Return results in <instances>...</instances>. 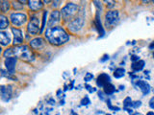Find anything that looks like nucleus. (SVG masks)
Here are the masks:
<instances>
[{"label":"nucleus","mask_w":154,"mask_h":115,"mask_svg":"<svg viewBox=\"0 0 154 115\" xmlns=\"http://www.w3.org/2000/svg\"><path fill=\"white\" fill-rule=\"evenodd\" d=\"M144 64H146L144 61H142V59H139V61L134 62L132 63V65H131V68H132V70H133V71H135V72H139V71H141L142 69L144 67Z\"/></svg>","instance_id":"nucleus-17"},{"label":"nucleus","mask_w":154,"mask_h":115,"mask_svg":"<svg viewBox=\"0 0 154 115\" xmlns=\"http://www.w3.org/2000/svg\"><path fill=\"white\" fill-rule=\"evenodd\" d=\"M85 87H86V88H87V89L89 90V92H90V93H93V92L96 91V89H94L93 87L90 86V85H85Z\"/></svg>","instance_id":"nucleus-30"},{"label":"nucleus","mask_w":154,"mask_h":115,"mask_svg":"<svg viewBox=\"0 0 154 115\" xmlns=\"http://www.w3.org/2000/svg\"><path fill=\"white\" fill-rule=\"evenodd\" d=\"M12 32L13 34V36H15V39H13V44H15V46L20 45L22 43V41H23V35H22L21 30L17 28H12Z\"/></svg>","instance_id":"nucleus-9"},{"label":"nucleus","mask_w":154,"mask_h":115,"mask_svg":"<svg viewBox=\"0 0 154 115\" xmlns=\"http://www.w3.org/2000/svg\"><path fill=\"white\" fill-rule=\"evenodd\" d=\"M28 7L34 12L42 10L43 7V2L42 0H28Z\"/></svg>","instance_id":"nucleus-10"},{"label":"nucleus","mask_w":154,"mask_h":115,"mask_svg":"<svg viewBox=\"0 0 154 115\" xmlns=\"http://www.w3.org/2000/svg\"><path fill=\"white\" fill-rule=\"evenodd\" d=\"M141 105H142V102H141V101H136V102H133V103H132V108H138L139 107H141Z\"/></svg>","instance_id":"nucleus-29"},{"label":"nucleus","mask_w":154,"mask_h":115,"mask_svg":"<svg viewBox=\"0 0 154 115\" xmlns=\"http://www.w3.org/2000/svg\"><path fill=\"white\" fill-rule=\"evenodd\" d=\"M45 38L48 40V42H50L51 44L60 46L67 42V40L70 39V36L62 27L55 26L50 27L46 30Z\"/></svg>","instance_id":"nucleus-1"},{"label":"nucleus","mask_w":154,"mask_h":115,"mask_svg":"<svg viewBox=\"0 0 154 115\" xmlns=\"http://www.w3.org/2000/svg\"><path fill=\"white\" fill-rule=\"evenodd\" d=\"M108 107H109L111 109H114V110H120V108H117V107H113V105H111V103L110 101H108Z\"/></svg>","instance_id":"nucleus-31"},{"label":"nucleus","mask_w":154,"mask_h":115,"mask_svg":"<svg viewBox=\"0 0 154 115\" xmlns=\"http://www.w3.org/2000/svg\"><path fill=\"white\" fill-rule=\"evenodd\" d=\"M10 9V3L8 0H1V11L3 13H6Z\"/></svg>","instance_id":"nucleus-22"},{"label":"nucleus","mask_w":154,"mask_h":115,"mask_svg":"<svg viewBox=\"0 0 154 115\" xmlns=\"http://www.w3.org/2000/svg\"><path fill=\"white\" fill-rule=\"evenodd\" d=\"M152 2H153V3H154V0H152Z\"/></svg>","instance_id":"nucleus-43"},{"label":"nucleus","mask_w":154,"mask_h":115,"mask_svg":"<svg viewBox=\"0 0 154 115\" xmlns=\"http://www.w3.org/2000/svg\"><path fill=\"white\" fill-rule=\"evenodd\" d=\"M153 57H154V53H153Z\"/></svg>","instance_id":"nucleus-45"},{"label":"nucleus","mask_w":154,"mask_h":115,"mask_svg":"<svg viewBox=\"0 0 154 115\" xmlns=\"http://www.w3.org/2000/svg\"><path fill=\"white\" fill-rule=\"evenodd\" d=\"M93 75L92 74V73H87V74L85 75L84 80H85V82H90V81L93 80Z\"/></svg>","instance_id":"nucleus-27"},{"label":"nucleus","mask_w":154,"mask_h":115,"mask_svg":"<svg viewBox=\"0 0 154 115\" xmlns=\"http://www.w3.org/2000/svg\"><path fill=\"white\" fill-rule=\"evenodd\" d=\"M90 103V99H89V97H87V96H86L85 98H83L82 101H81V105H87Z\"/></svg>","instance_id":"nucleus-28"},{"label":"nucleus","mask_w":154,"mask_h":115,"mask_svg":"<svg viewBox=\"0 0 154 115\" xmlns=\"http://www.w3.org/2000/svg\"><path fill=\"white\" fill-rule=\"evenodd\" d=\"M93 3H94V6L96 7L98 13L100 11H102V4L100 2V0H93Z\"/></svg>","instance_id":"nucleus-24"},{"label":"nucleus","mask_w":154,"mask_h":115,"mask_svg":"<svg viewBox=\"0 0 154 115\" xmlns=\"http://www.w3.org/2000/svg\"><path fill=\"white\" fill-rule=\"evenodd\" d=\"M60 16H61V13L59 11L52 12L51 16H50V19H49V22H48V28H50V27H53V26L55 27V25L60 21Z\"/></svg>","instance_id":"nucleus-12"},{"label":"nucleus","mask_w":154,"mask_h":115,"mask_svg":"<svg viewBox=\"0 0 154 115\" xmlns=\"http://www.w3.org/2000/svg\"><path fill=\"white\" fill-rule=\"evenodd\" d=\"M10 19L15 26H22L23 24H25L27 21V16L25 13H13L11 15Z\"/></svg>","instance_id":"nucleus-6"},{"label":"nucleus","mask_w":154,"mask_h":115,"mask_svg":"<svg viewBox=\"0 0 154 115\" xmlns=\"http://www.w3.org/2000/svg\"><path fill=\"white\" fill-rule=\"evenodd\" d=\"M44 45H45V42L43 38H37L30 41V46L33 49H40L44 47Z\"/></svg>","instance_id":"nucleus-14"},{"label":"nucleus","mask_w":154,"mask_h":115,"mask_svg":"<svg viewBox=\"0 0 154 115\" xmlns=\"http://www.w3.org/2000/svg\"><path fill=\"white\" fill-rule=\"evenodd\" d=\"M135 84H136V85H137L140 89L142 90L144 95L148 94L149 91H150V85H149L147 82H144V81H137V82H135Z\"/></svg>","instance_id":"nucleus-13"},{"label":"nucleus","mask_w":154,"mask_h":115,"mask_svg":"<svg viewBox=\"0 0 154 115\" xmlns=\"http://www.w3.org/2000/svg\"><path fill=\"white\" fill-rule=\"evenodd\" d=\"M149 107H150L152 109H154V97L150 99V101H149Z\"/></svg>","instance_id":"nucleus-32"},{"label":"nucleus","mask_w":154,"mask_h":115,"mask_svg":"<svg viewBox=\"0 0 154 115\" xmlns=\"http://www.w3.org/2000/svg\"><path fill=\"white\" fill-rule=\"evenodd\" d=\"M43 1L44 3H49V2L51 1V0H43Z\"/></svg>","instance_id":"nucleus-40"},{"label":"nucleus","mask_w":154,"mask_h":115,"mask_svg":"<svg viewBox=\"0 0 154 115\" xmlns=\"http://www.w3.org/2000/svg\"><path fill=\"white\" fill-rule=\"evenodd\" d=\"M16 62H17V59L15 57L6 58V59H5V66H6L7 70L9 71L10 74H13V73H15V68H16Z\"/></svg>","instance_id":"nucleus-8"},{"label":"nucleus","mask_w":154,"mask_h":115,"mask_svg":"<svg viewBox=\"0 0 154 115\" xmlns=\"http://www.w3.org/2000/svg\"><path fill=\"white\" fill-rule=\"evenodd\" d=\"M98 96H99V98H100L101 100H104V97H103L102 92H98Z\"/></svg>","instance_id":"nucleus-36"},{"label":"nucleus","mask_w":154,"mask_h":115,"mask_svg":"<svg viewBox=\"0 0 154 115\" xmlns=\"http://www.w3.org/2000/svg\"><path fill=\"white\" fill-rule=\"evenodd\" d=\"M19 2L22 4V5H24V4H26V2H28V0H19Z\"/></svg>","instance_id":"nucleus-35"},{"label":"nucleus","mask_w":154,"mask_h":115,"mask_svg":"<svg viewBox=\"0 0 154 115\" xmlns=\"http://www.w3.org/2000/svg\"><path fill=\"white\" fill-rule=\"evenodd\" d=\"M131 59H132V61H133V62H137V61H139V57L138 56H135V55H133V56H131Z\"/></svg>","instance_id":"nucleus-34"},{"label":"nucleus","mask_w":154,"mask_h":115,"mask_svg":"<svg viewBox=\"0 0 154 115\" xmlns=\"http://www.w3.org/2000/svg\"><path fill=\"white\" fill-rule=\"evenodd\" d=\"M58 2H59V0H56V2H55V4H53V5H52V6H53V7H57V6L59 5V4H57Z\"/></svg>","instance_id":"nucleus-38"},{"label":"nucleus","mask_w":154,"mask_h":115,"mask_svg":"<svg viewBox=\"0 0 154 115\" xmlns=\"http://www.w3.org/2000/svg\"><path fill=\"white\" fill-rule=\"evenodd\" d=\"M147 115H154V112H152V111H150V112H148Z\"/></svg>","instance_id":"nucleus-41"},{"label":"nucleus","mask_w":154,"mask_h":115,"mask_svg":"<svg viewBox=\"0 0 154 115\" xmlns=\"http://www.w3.org/2000/svg\"><path fill=\"white\" fill-rule=\"evenodd\" d=\"M4 58L16 57L26 62H31L33 59V54L27 45H17L15 48H8L3 53Z\"/></svg>","instance_id":"nucleus-2"},{"label":"nucleus","mask_w":154,"mask_h":115,"mask_svg":"<svg viewBox=\"0 0 154 115\" xmlns=\"http://www.w3.org/2000/svg\"><path fill=\"white\" fill-rule=\"evenodd\" d=\"M107 59H109V56H108V55H104V56H103V59H100V62H104L105 61H107Z\"/></svg>","instance_id":"nucleus-33"},{"label":"nucleus","mask_w":154,"mask_h":115,"mask_svg":"<svg viewBox=\"0 0 154 115\" xmlns=\"http://www.w3.org/2000/svg\"><path fill=\"white\" fill-rule=\"evenodd\" d=\"M107 26H114L120 21V13L117 11H110L105 15Z\"/></svg>","instance_id":"nucleus-5"},{"label":"nucleus","mask_w":154,"mask_h":115,"mask_svg":"<svg viewBox=\"0 0 154 115\" xmlns=\"http://www.w3.org/2000/svg\"><path fill=\"white\" fill-rule=\"evenodd\" d=\"M71 115H77V114H75L74 111H71Z\"/></svg>","instance_id":"nucleus-42"},{"label":"nucleus","mask_w":154,"mask_h":115,"mask_svg":"<svg viewBox=\"0 0 154 115\" xmlns=\"http://www.w3.org/2000/svg\"><path fill=\"white\" fill-rule=\"evenodd\" d=\"M104 2L109 9H112L115 7V1L114 0H104Z\"/></svg>","instance_id":"nucleus-25"},{"label":"nucleus","mask_w":154,"mask_h":115,"mask_svg":"<svg viewBox=\"0 0 154 115\" xmlns=\"http://www.w3.org/2000/svg\"><path fill=\"white\" fill-rule=\"evenodd\" d=\"M83 24H84V19L82 17H77L75 18L74 20H72L69 26H67V28L71 32V33H77V32H79L80 29L83 27Z\"/></svg>","instance_id":"nucleus-7"},{"label":"nucleus","mask_w":154,"mask_h":115,"mask_svg":"<svg viewBox=\"0 0 154 115\" xmlns=\"http://www.w3.org/2000/svg\"><path fill=\"white\" fill-rule=\"evenodd\" d=\"M149 48H150V49H153V48H154V41L150 44V46H149Z\"/></svg>","instance_id":"nucleus-39"},{"label":"nucleus","mask_w":154,"mask_h":115,"mask_svg":"<svg viewBox=\"0 0 154 115\" xmlns=\"http://www.w3.org/2000/svg\"><path fill=\"white\" fill-rule=\"evenodd\" d=\"M0 42L3 46H7L11 43V36L9 35V33L4 31L0 32Z\"/></svg>","instance_id":"nucleus-16"},{"label":"nucleus","mask_w":154,"mask_h":115,"mask_svg":"<svg viewBox=\"0 0 154 115\" xmlns=\"http://www.w3.org/2000/svg\"><path fill=\"white\" fill-rule=\"evenodd\" d=\"M149 1H150V0H142V2H143L144 4H147Z\"/></svg>","instance_id":"nucleus-37"},{"label":"nucleus","mask_w":154,"mask_h":115,"mask_svg":"<svg viewBox=\"0 0 154 115\" xmlns=\"http://www.w3.org/2000/svg\"><path fill=\"white\" fill-rule=\"evenodd\" d=\"M11 95H12V89L11 86L9 87H5V86H1V98L3 101L5 102H8L11 99Z\"/></svg>","instance_id":"nucleus-15"},{"label":"nucleus","mask_w":154,"mask_h":115,"mask_svg":"<svg viewBox=\"0 0 154 115\" xmlns=\"http://www.w3.org/2000/svg\"><path fill=\"white\" fill-rule=\"evenodd\" d=\"M132 100H131L130 97H127L124 101H123V105H124V108H128V107H132Z\"/></svg>","instance_id":"nucleus-23"},{"label":"nucleus","mask_w":154,"mask_h":115,"mask_svg":"<svg viewBox=\"0 0 154 115\" xmlns=\"http://www.w3.org/2000/svg\"><path fill=\"white\" fill-rule=\"evenodd\" d=\"M96 29L98 31L99 35H100V36H104V29L102 27V24H101V21H100V18H99V13L97 12L96 13Z\"/></svg>","instance_id":"nucleus-18"},{"label":"nucleus","mask_w":154,"mask_h":115,"mask_svg":"<svg viewBox=\"0 0 154 115\" xmlns=\"http://www.w3.org/2000/svg\"><path fill=\"white\" fill-rule=\"evenodd\" d=\"M110 81H111V78H110L109 75L106 74V73H101V74L97 77L96 85H97V86L103 87L104 85H106L107 84H109Z\"/></svg>","instance_id":"nucleus-11"},{"label":"nucleus","mask_w":154,"mask_h":115,"mask_svg":"<svg viewBox=\"0 0 154 115\" xmlns=\"http://www.w3.org/2000/svg\"><path fill=\"white\" fill-rule=\"evenodd\" d=\"M8 26H9V20H8V18L5 16L1 15V16H0V29L3 30V29L7 28Z\"/></svg>","instance_id":"nucleus-20"},{"label":"nucleus","mask_w":154,"mask_h":115,"mask_svg":"<svg viewBox=\"0 0 154 115\" xmlns=\"http://www.w3.org/2000/svg\"><path fill=\"white\" fill-rule=\"evenodd\" d=\"M125 74V70L123 68H117L114 72V77L117 78V79H120V78H122Z\"/></svg>","instance_id":"nucleus-21"},{"label":"nucleus","mask_w":154,"mask_h":115,"mask_svg":"<svg viewBox=\"0 0 154 115\" xmlns=\"http://www.w3.org/2000/svg\"><path fill=\"white\" fill-rule=\"evenodd\" d=\"M27 31L31 35H38L40 30V19L37 16H31L30 20L27 26Z\"/></svg>","instance_id":"nucleus-4"},{"label":"nucleus","mask_w":154,"mask_h":115,"mask_svg":"<svg viewBox=\"0 0 154 115\" xmlns=\"http://www.w3.org/2000/svg\"><path fill=\"white\" fill-rule=\"evenodd\" d=\"M77 10H78V7L74 3H67L61 11V16L63 17V19L70 20L76 15Z\"/></svg>","instance_id":"nucleus-3"},{"label":"nucleus","mask_w":154,"mask_h":115,"mask_svg":"<svg viewBox=\"0 0 154 115\" xmlns=\"http://www.w3.org/2000/svg\"><path fill=\"white\" fill-rule=\"evenodd\" d=\"M46 17H47V12L45 11L43 13V26H42V29H40V32H43V30L44 29L45 27V22H46Z\"/></svg>","instance_id":"nucleus-26"},{"label":"nucleus","mask_w":154,"mask_h":115,"mask_svg":"<svg viewBox=\"0 0 154 115\" xmlns=\"http://www.w3.org/2000/svg\"><path fill=\"white\" fill-rule=\"evenodd\" d=\"M103 88H104V93L107 94V95H112V94L116 91L115 86L111 84V82H109V84H107L106 85H104V86H103Z\"/></svg>","instance_id":"nucleus-19"},{"label":"nucleus","mask_w":154,"mask_h":115,"mask_svg":"<svg viewBox=\"0 0 154 115\" xmlns=\"http://www.w3.org/2000/svg\"><path fill=\"white\" fill-rule=\"evenodd\" d=\"M106 115H111V114H106Z\"/></svg>","instance_id":"nucleus-44"}]
</instances>
